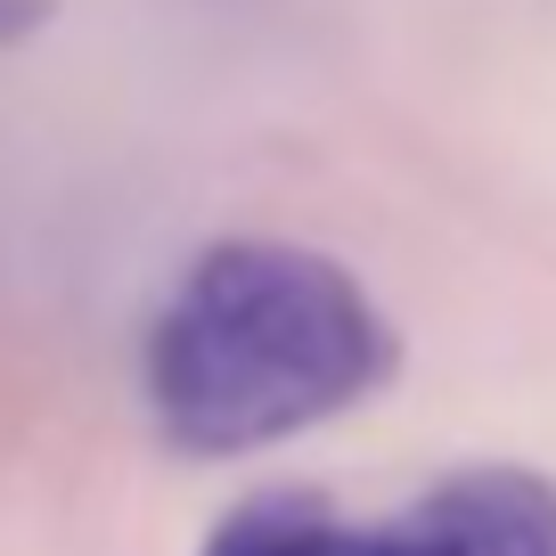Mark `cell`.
Returning <instances> with one entry per match:
<instances>
[{"mask_svg":"<svg viewBox=\"0 0 556 556\" xmlns=\"http://www.w3.org/2000/svg\"><path fill=\"white\" fill-rule=\"evenodd\" d=\"M401 368V336L336 254L222 238L148 319L139 384L156 434L189 458H245L312 434Z\"/></svg>","mask_w":556,"mask_h":556,"instance_id":"1","label":"cell"},{"mask_svg":"<svg viewBox=\"0 0 556 556\" xmlns=\"http://www.w3.org/2000/svg\"><path fill=\"white\" fill-rule=\"evenodd\" d=\"M393 523L409 556H556V483L532 467H458Z\"/></svg>","mask_w":556,"mask_h":556,"instance_id":"2","label":"cell"},{"mask_svg":"<svg viewBox=\"0 0 556 556\" xmlns=\"http://www.w3.org/2000/svg\"><path fill=\"white\" fill-rule=\"evenodd\" d=\"M336 507L319 491H254L213 523L205 556H328L336 548Z\"/></svg>","mask_w":556,"mask_h":556,"instance_id":"3","label":"cell"},{"mask_svg":"<svg viewBox=\"0 0 556 556\" xmlns=\"http://www.w3.org/2000/svg\"><path fill=\"white\" fill-rule=\"evenodd\" d=\"M50 9H58V0H0V50H9V41H25V34H41V25H50Z\"/></svg>","mask_w":556,"mask_h":556,"instance_id":"4","label":"cell"}]
</instances>
